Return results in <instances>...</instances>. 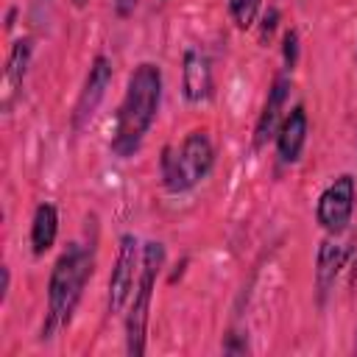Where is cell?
<instances>
[{
  "label": "cell",
  "instance_id": "52a82bcc",
  "mask_svg": "<svg viewBox=\"0 0 357 357\" xmlns=\"http://www.w3.org/2000/svg\"><path fill=\"white\" fill-rule=\"evenodd\" d=\"M112 59L98 53L89 64V73H86V81H84V89L78 92V100H75V109H73V128L75 131H84L89 126V120L95 117L100 100L106 98V89L112 84Z\"/></svg>",
  "mask_w": 357,
  "mask_h": 357
},
{
  "label": "cell",
  "instance_id": "ba28073f",
  "mask_svg": "<svg viewBox=\"0 0 357 357\" xmlns=\"http://www.w3.org/2000/svg\"><path fill=\"white\" fill-rule=\"evenodd\" d=\"M290 89H293V78H290V73L284 70V73H279V75L273 78V84H271V89H268V95H265L262 112H259V117H257V126H254V148H257V151L265 148L268 139L276 137V131H279V126H282V120H284V103H287Z\"/></svg>",
  "mask_w": 357,
  "mask_h": 357
},
{
  "label": "cell",
  "instance_id": "2e32d148",
  "mask_svg": "<svg viewBox=\"0 0 357 357\" xmlns=\"http://www.w3.org/2000/svg\"><path fill=\"white\" fill-rule=\"evenodd\" d=\"M276 22H279V11H276V8H268V11L262 14V25H259V42H262V45L271 42V36H273V31H276Z\"/></svg>",
  "mask_w": 357,
  "mask_h": 357
},
{
  "label": "cell",
  "instance_id": "8992f818",
  "mask_svg": "<svg viewBox=\"0 0 357 357\" xmlns=\"http://www.w3.org/2000/svg\"><path fill=\"white\" fill-rule=\"evenodd\" d=\"M139 265H142V245L137 240V234L126 231L117 240V257H114V268L109 276V312H123V307L131 301V293L137 287L139 279Z\"/></svg>",
  "mask_w": 357,
  "mask_h": 357
},
{
  "label": "cell",
  "instance_id": "9a60e30c",
  "mask_svg": "<svg viewBox=\"0 0 357 357\" xmlns=\"http://www.w3.org/2000/svg\"><path fill=\"white\" fill-rule=\"evenodd\" d=\"M282 56H284V70L293 73V67L298 61V31L296 28L284 31V36H282Z\"/></svg>",
  "mask_w": 357,
  "mask_h": 357
},
{
  "label": "cell",
  "instance_id": "d6986e66",
  "mask_svg": "<svg viewBox=\"0 0 357 357\" xmlns=\"http://www.w3.org/2000/svg\"><path fill=\"white\" fill-rule=\"evenodd\" d=\"M73 6H75V8H84V6H86V0H73Z\"/></svg>",
  "mask_w": 357,
  "mask_h": 357
},
{
  "label": "cell",
  "instance_id": "7c38bea8",
  "mask_svg": "<svg viewBox=\"0 0 357 357\" xmlns=\"http://www.w3.org/2000/svg\"><path fill=\"white\" fill-rule=\"evenodd\" d=\"M56 234H59V209L50 201H42L31 218V251L36 257H45L53 248Z\"/></svg>",
  "mask_w": 357,
  "mask_h": 357
},
{
  "label": "cell",
  "instance_id": "ac0fdd59",
  "mask_svg": "<svg viewBox=\"0 0 357 357\" xmlns=\"http://www.w3.org/2000/svg\"><path fill=\"white\" fill-rule=\"evenodd\" d=\"M0 273H3V284H0V296L6 298V296H8V284H11V271H8V265H3V271H0Z\"/></svg>",
  "mask_w": 357,
  "mask_h": 357
},
{
  "label": "cell",
  "instance_id": "4fadbf2b",
  "mask_svg": "<svg viewBox=\"0 0 357 357\" xmlns=\"http://www.w3.org/2000/svg\"><path fill=\"white\" fill-rule=\"evenodd\" d=\"M343 259H346V248L337 243V240H324L318 245V262H315V284H318V293L321 298L332 290L340 268H343Z\"/></svg>",
  "mask_w": 357,
  "mask_h": 357
},
{
  "label": "cell",
  "instance_id": "5bb4252c",
  "mask_svg": "<svg viewBox=\"0 0 357 357\" xmlns=\"http://www.w3.org/2000/svg\"><path fill=\"white\" fill-rule=\"evenodd\" d=\"M259 6H262V0H226L229 17H231V22H234L240 31H248V28L257 22Z\"/></svg>",
  "mask_w": 357,
  "mask_h": 357
},
{
  "label": "cell",
  "instance_id": "7a4b0ae2",
  "mask_svg": "<svg viewBox=\"0 0 357 357\" xmlns=\"http://www.w3.org/2000/svg\"><path fill=\"white\" fill-rule=\"evenodd\" d=\"M95 271V254L92 245L84 243H70L59 259L50 268V279H47V312L42 321V340L56 337L64 326H70L78 301L84 296L86 282L92 279Z\"/></svg>",
  "mask_w": 357,
  "mask_h": 357
},
{
  "label": "cell",
  "instance_id": "e0dca14e",
  "mask_svg": "<svg viewBox=\"0 0 357 357\" xmlns=\"http://www.w3.org/2000/svg\"><path fill=\"white\" fill-rule=\"evenodd\" d=\"M137 3H139V0H114V14H117L120 20H126V17H131V14H134Z\"/></svg>",
  "mask_w": 357,
  "mask_h": 357
},
{
  "label": "cell",
  "instance_id": "277c9868",
  "mask_svg": "<svg viewBox=\"0 0 357 357\" xmlns=\"http://www.w3.org/2000/svg\"><path fill=\"white\" fill-rule=\"evenodd\" d=\"M165 265V245L159 240H148L142 245V265H139V279L128 301L126 312V351L131 357L145 354V332H148V315H151V301L156 290V276Z\"/></svg>",
  "mask_w": 357,
  "mask_h": 357
},
{
  "label": "cell",
  "instance_id": "30bf717a",
  "mask_svg": "<svg viewBox=\"0 0 357 357\" xmlns=\"http://www.w3.org/2000/svg\"><path fill=\"white\" fill-rule=\"evenodd\" d=\"M307 131H310L307 109L298 103L284 114V120L273 137L276 139V156L282 165H296L301 159V151L307 145Z\"/></svg>",
  "mask_w": 357,
  "mask_h": 357
},
{
  "label": "cell",
  "instance_id": "5b68a950",
  "mask_svg": "<svg viewBox=\"0 0 357 357\" xmlns=\"http://www.w3.org/2000/svg\"><path fill=\"white\" fill-rule=\"evenodd\" d=\"M354 201H357V184L351 173H340L337 178H332L324 192L318 195L315 204V220L318 226L329 234L337 237L349 229L351 215H354Z\"/></svg>",
  "mask_w": 357,
  "mask_h": 357
},
{
  "label": "cell",
  "instance_id": "3957f363",
  "mask_svg": "<svg viewBox=\"0 0 357 357\" xmlns=\"http://www.w3.org/2000/svg\"><path fill=\"white\" fill-rule=\"evenodd\" d=\"M162 187L173 195L198 187L215 167V145L206 128H192L181 145L162 151Z\"/></svg>",
  "mask_w": 357,
  "mask_h": 357
},
{
  "label": "cell",
  "instance_id": "8fae6325",
  "mask_svg": "<svg viewBox=\"0 0 357 357\" xmlns=\"http://www.w3.org/2000/svg\"><path fill=\"white\" fill-rule=\"evenodd\" d=\"M31 39H17L8 50V59H6V70H3V112H11L22 84H25V75H28V67H31Z\"/></svg>",
  "mask_w": 357,
  "mask_h": 357
},
{
  "label": "cell",
  "instance_id": "6da1fadb",
  "mask_svg": "<svg viewBox=\"0 0 357 357\" xmlns=\"http://www.w3.org/2000/svg\"><path fill=\"white\" fill-rule=\"evenodd\" d=\"M159 103H162V67L153 61H139L128 75L114 117V134L109 148L117 159H131L142 148L159 114Z\"/></svg>",
  "mask_w": 357,
  "mask_h": 357
},
{
  "label": "cell",
  "instance_id": "9c48e42d",
  "mask_svg": "<svg viewBox=\"0 0 357 357\" xmlns=\"http://www.w3.org/2000/svg\"><path fill=\"white\" fill-rule=\"evenodd\" d=\"M215 81H212V64L206 59V53H201L198 47L184 50L181 56V95L190 103H204L212 98Z\"/></svg>",
  "mask_w": 357,
  "mask_h": 357
}]
</instances>
